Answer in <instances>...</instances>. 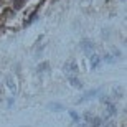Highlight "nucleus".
<instances>
[{"label":"nucleus","instance_id":"obj_1","mask_svg":"<svg viewBox=\"0 0 127 127\" xmlns=\"http://www.w3.org/2000/svg\"><path fill=\"white\" fill-rule=\"evenodd\" d=\"M99 91H101V89H91V91H88V93H84L83 96H79V97H78V102H76V104H83L84 101H88V99H91V97H94V96H97V94H99Z\"/></svg>","mask_w":127,"mask_h":127},{"label":"nucleus","instance_id":"obj_2","mask_svg":"<svg viewBox=\"0 0 127 127\" xmlns=\"http://www.w3.org/2000/svg\"><path fill=\"white\" fill-rule=\"evenodd\" d=\"M79 46H81V50H83L84 53H89L91 50H94V41H93V40H89V38H84V40L81 41Z\"/></svg>","mask_w":127,"mask_h":127},{"label":"nucleus","instance_id":"obj_3","mask_svg":"<svg viewBox=\"0 0 127 127\" xmlns=\"http://www.w3.org/2000/svg\"><path fill=\"white\" fill-rule=\"evenodd\" d=\"M5 83H7V86H8V89L15 94V93H17V84H15L13 76H7V78H5Z\"/></svg>","mask_w":127,"mask_h":127},{"label":"nucleus","instance_id":"obj_4","mask_svg":"<svg viewBox=\"0 0 127 127\" xmlns=\"http://www.w3.org/2000/svg\"><path fill=\"white\" fill-rule=\"evenodd\" d=\"M64 71H66V73H76V71H78V66H76L74 60H71V61L66 63V64H64Z\"/></svg>","mask_w":127,"mask_h":127},{"label":"nucleus","instance_id":"obj_5","mask_svg":"<svg viewBox=\"0 0 127 127\" xmlns=\"http://www.w3.org/2000/svg\"><path fill=\"white\" fill-rule=\"evenodd\" d=\"M48 109L50 111H55V112H58V111H63L64 109V106L60 102H48Z\"/></svg>","mask_w":127,"mask_h":127},{"label":"nucleus","instance_id":"obj_6","mask_svg":"<svg viewBox=\"0 0 127 127\" xmlns=\"http://www.w3.org/2000/svg\"><path fill=\"white\" fill-rule=\"evenodd\" d=\"M68 81H69L71 86H74V88H81V81L78 79L76 76H69V78H68Z\"/></svg>","mask_w":127,"mask_h":127},{"label":"nucleus","instance_id":"obj_7","mask_svg":"<svg viewBox=\"0 0 127 127\" xmlns=\"http://www.w3.org/2000/svg\"><path fill=\"white\" fill-rule=\"evenodd\" d=\"M99 63H101V58H99L97 55H93V56H91V68H97Z\"/></svg>","mask_w":127,"mask_h":127},{"label":"nucleus","instance_id":"obj_8","mask_svg":"<svg viewBox=\"0 0 127 127\" xmlns=\"http://www.w3.org/2000/svg\"><path fill=\"white\" fill-rule=\"evenodd\" d=\"M25 2H27V0H13V7L18 10V8H22V7L25 5Z\"/></svg>","mask_w":127,"mask_h":127},{"label":"nucleus","instance_id":"obj_9","mask_svg":"<svg viewBox=\"0 0 127 127\" xmlns=\"http://www.w3.org/2000/svg\"><path fill=\"white\" fill-rule=\"evenodd\" d=\"M48 68H50V64H48L46 61H45V63H41V64L38 66V73H41V71H46Z\"/></svg>","mask_w":127,"mask_h":127},{"label":"nucleus","instance_id":"obj_10","mask_svg":"<svg viewBox=\"0 0 127 127\" xmlns=\"http://www.w3.org/2000/svg\"><path fill=\"white\" fill-rule=\"evenodd\" d=\"M69 116H71V119H73V121H76V122L79 121V116H78V114H76L74 111H71V112H69Z\"/></svg>","mask_w":127,"mask_h":127},{"label":"nucleus","instance_id":"obj_11","mask_svg":"<svg viewBox=\"0 0 127 127\" xmlns=\"http://www.w3.org/2000/svg\"><path fill=\"white\" fill-rule=\"evenodd\" d=\"M107 112L109 114H116V107H114L112 104H109V106H107Z\"/></svg>","mask_w":127,"mask_h":127},{"label":"nucleus","instance_id":"obj_12","mask_svg":"<svg viewBox=\"0 0 127 127\" xmlns=\"http://www.w3.org/2000/svg\"><path fill=\"white\" fill-rule=\"evenodd\" d=\"M104 60H106L107 63H114V56H111V55H106V56H104Z\"/></svg>","mask_w":127,"mask_h":127},{"label":"nucleus","instance_id":"obj_13","mask_svg":"<svg viewBox=\"0 0 127 127\" xmlns=\"http://www.w3.org/2000/svg\"><path fill=\"white\" fill-rule=\"evenodd\" d=\"M104 127H114V122H107V124H106Z\"/></svg>","mask_w":127,"mask_h":127},{"label":"nucleus","instance_id":"obj_14","mask_svg":"<svg viewBox=\"0 0 127 127\" xmlns=\"http://www.w3.org/2000/svg\"><path fill=\"white\" fill-rule=\"evenodd\" d=\"M25 127H27V126H25Z\"/></svg>","mask_w":127,"mask_h":127}]
</instances>
